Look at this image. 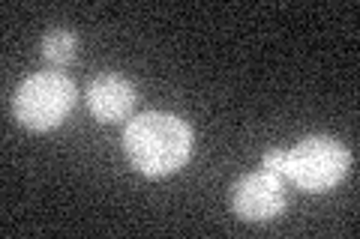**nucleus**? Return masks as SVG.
Wrapping results in <instances>:
<instances>
[{
  "label": "nucleus",
  "mask_w": 360,
  "mask_h": 239,
  "mask_svg": "<svg viewBox=\"0 0 360 239\" xmlns=\"http://www.w3.org/2000/svg\"><path fill=\"white\" fill-rule=\"evenodd\" d=\"M123 150H127V158L139 174L162 179L189 162V156H193V129L177 114L148 111L127 123Z\"/></svg>",
  "instance_id": "f257e3e1"
},
{
  "label": "nucleus",
  "mask_w": 360,
  "mask_h": 239,
  "mask_svg": "<svg viewBox=\"0 0 360 239\" xmlns=\"http://www.w3.org/2000/svg\"><path fill=\"white\" fill-rule=\"evenodd\" d=\"M262 168L274 170L283 179L312 195L330 191L342 183L352 170V153L342 141L330 135H309L291 150H267L262 156Z\"/></svg>",
  "instance_id": "f03ea898"
},
{
  "label": "nucleus",
  "mask_w": 360,
  "mask_h": 239,
  "mask_svg": "<svg viewBox=\"0 0 360 239\" xmlns=\"http://www.w3.org/2000/svg\"><path fill=\"white\" fill-rule=\"evenodd\" d=\"M78 99V87L60 69L37 72L18 84L13 114L27 132H51L70 117Z\"/></svg>",
  "instance_id": "7ed1b4c3"
},
{
  "label": "nucleus",
  "mask_w": 360,
  "mask_h": 239,
  "mask_svg": "<svg viewBox=\"0 0 360 239\" xmlns=\"http://www.w3.org/2000/svg\"><path fill=\"white\" fill-rule=\"evenodd\" d=\"M285 210V179L274 170H252L231 186V212L243 221L262 224L279 219Z\"/></svg>",
  "instance_id": "20e7f679"
},
{
  "label": "nucleus",
  "mask_w": 360,
  "mask_h": 239,
  "mask_svg": "<svg viewBox=\"0 0 360 239\" xmlns=\"http://www.w3.org/2000/svg\"><path fill=\"white\" fill-rule=\"evenodd\" d=\"M87 108L99 123H123L132 117V108L139 102V90L129 78L117 72H99L90 78L84 90Z\"/></svg>",
  "instance_id": "39448f33"
},
{
  "label": "nucleus",
  "mask_w": 360,
  "mask_h": 239,
  "mask_svg": "<svg viewBox=\"0 0 360 239\" xmlns=\"http://www.w3.org/2000/svg\"><path fill=\"white\" fill-rule=\"evenodd\" d=\"M39 51H42V60L51 63L54 69H63V66H70V63L75 60V51H78V36H75V30L51 27V30L42 36Z\"/></svg>",
  "instance_id": "423d86ee"
}]
</instances>
